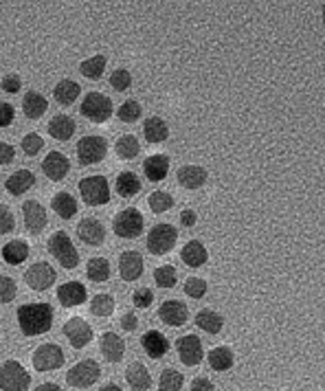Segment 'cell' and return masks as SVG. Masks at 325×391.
<instances>
[{
  "label": "cell",
  "instance_id": "1",
  "mask_svg": "<svg viewBox=\"0 0 325 391\" xmlns=\"http://www.w3.org/2000/svg\"><path fill=\"white\" fill-rule=\"evenodd\" d=\"M18 325L24 337L47 334L53 325V308L49 304H24L18 308Z\"/></svg>",
  "mask_w": 325,
  "mask_h": 391
},
{
  "label": "cell",
  "instance_id": "2",
  "mask_svg": "<svg viewBox=\"0 0 325 391\" xmlns=\"http://www.w3.org/2000/svg\"><path fill=\"white\" fill-rule=\"evenodd\" d=\"M80 193L88 207H101L110 202V185L106 176H86L80 180Z\"/></svg>",
  "mask_w": 325,
  "mask_h": 391
},
{
  "label": "cell",
  "instance_id": "3",
  "mask_svg": "<svg viewBox=\"0 0 325 391\" xmlns=\"http://www.w3.org/2000/svg\"><path fill=\"white\" fill-rule=\"evenodd\" d=\"M49 253L53 255V258L60 262V266L73 270L77 264H80V253L75 249V244L70 242V237L66 231H57L49 237Z\"/></svg>",
  "mask_w": 325,
  "mask_h": 391
},
{
  "label": "cell",
  "instance_id": "4",
  "mask_svg": "<svg viewBox=\"0 0 325 391\" xmlns=\"http://www.w3.org/2000/svg\"><path fill=\"white\" fill-rule=\"evenodd\" d=\"M80 112L93 124H106L114 112L112 99L108 95H103V93H88L82 101Z\"/></svg>",
  "mask_w": 325,
  "mask_h": 391
},
{
  "label": "cell",
  "instance_id": "5",
  "mask_svg": "<svg viewBox=\"0 0 325 391\" xmlns=\"http://www.w3.org/2000/svg\"><path fill=\"white\" fill-rule=\"evenodd\" d=\"M31 376L18 360H5L0 365V389L3 391H29Z\"/></svg>",
  "mask_w": 325,
  "mask_h": 391
},
{
  "label": "cell",
  "instance_id": "6",
  "mask_svg": "<svg viewBox=\"0 0 325 391\" xmlns=\"http://www.w3.org/2000/svg\"><path fill=\"white\" fill-rule=\"evenodd\" d=\"M143 227H145V220H143V214L135 207H128L123 212H119L112 220V231L123 237V239H135L143 233Z\"/></svg>",
  "mask_w": 325,
  "mask_h": 391
},
{
  "label": "cell",
  "instance_id": "7",
  "mask_svg": "<svg viewBox=\"0 0 325 391\" xmlns=\"http://www.w3.org/2000/svg\"><path fill=\"white\" fill-rule=\"evenodd\" d=\"M176 239H179V233H176V227L167 222H160L156 227L150 229L145 239V246L152 255H165L176 246Z\"/></svg>",
  "mask_w": 325,
  "mask_h": 391
},
{
  "label": "cell",
  "instance_id": "8",
  "mask_svg": "<svg viewBox=\"0 0 325 391\" xmlns=\"http://www.w3.org/2000/svg\"><path fill=\"white\" fill-rule=\"evenodd\" d=\"M101 376V367L97 360L93 358H86V360H80L77 365H73L66 374V383L75 389H88L93 387Z\"/></svg>",
  "mask_w": 325,
  "mask_h": 391
},
{
  "label": "cell",
  "instance_id": "9",
  "mask_svg": "<svg viewBox=\"0 0 325 391\" xmlns=\"http://www.w3.org/2000/svg\"><path fill=\"white\" fill-rule=\"evenodd\" d=\"M108 154V141L97 134H88V137L80 139L77 143V161L80 165H95L101 163Z\"/></svg>",
  "mask_w": 325,
  "mask_h": 391
},
{
  "label": "cell",
  "instance_id": "10",
  "mask_svg": "<svg viewBox=\"0 0 325 391\" xmlns=\"http://www.w3.org/2000/svg\"><path fill=\"white\" fill-rule=\"evenodd\" d=\"M55 279H57V273L49 262H36L24 270V281H27L29 288L36 290V293L49 290L55 283Z\"/></svg>",
  "mask_w": 325,
  "mask_h": 391
},
{
  "label": "cell",
  "instance_id": "11",
  "mask_svg": "<svg viewBox=\"0 0 325 391\" xmlns=\"http://www.w3.org/2000/svg\"><path fill=\"white\" fill-rule=\"evenodd\" d=\"M31 363L36 371H53L64 365V350L55 343H44L33 352Z\"/></svg>",
  "mask_w": 325,
  "mask_h": 391
},
{
  "label": "cell",
  "instance_id": "12",
  "mask_svg": "<svg viewBox=\"0 0 325 391\" xmlns=\"http://www.w3.org/2000/svg\"><path fill=\"white\" fill-rule=\"evenodd\" d=\"M64 337L70 341V345L75 350H84L86 345L93 341V327L82 317H70L64 323Z\"/></svg>",
  "mask_w": 325,
  "mask_h": 391
},
{
  "label": "cell",
  "instance_id": "13",
  "mask_svg": "<svg viewBox=\"0 0 325 391\" xmlns=\"http://www.w3.org/2000/svg\"><path fill=\"white\" fill-rule=\"evenodd\" d=\"M176 350H179V356L183 360V365L187 367H196L202 363V356H204V350H202V341L196 337V334H185L179 339L176 343Z\"/></svg>",
  "mask_w": 325,
  "mask_h": 391
},
{
  "label": "cell",
  "instance_id": "14",
  "mask_svg": "<svg viewBox=\"0 0 325 391\" xmlns=\"http://www.w3.org/2000/svg\"><path fill=\"white\" fill-rule=\"evenodd\" d=\"M158 319L169 327H181L189 319V310L183 302H179V299H167V302H162V306L158 308Z\"/></svg>",
  "mask_w": 325,
  "mask_h": 391
},
{
  "label": "cell",
  "instance_id": "15",
  "mask_svg": "<svg viewBox=\"0 0 325 391\" xmlns=\"http://www.w3.org/2000/svg\"><path fill=\"white\" fill-rule=\"evenodd\" d=\"M22 218H24L27 231L33 233V235L42 233L44 227H47V222H49L47 209H44L38 200H27V202L22 205Z\"/></svg>",
  "mask_w": 325,
  "mask_h": 391
},
{
  "label": "cell",
  "instance_id": "16",
  "mask_svg": "<svg viewBox=\"0 0 325 391\" xmlns=\"http://www.w3.org/2000/svg\"><path fill=\"white\" fill-rule=\"evenodd\" d=\"M77 235L84 244L88 246H99L106 239V227L97 220V218H84L77 224Z\"/></svg>",
  "mask_w": 325,
  "mask_h": 391
},
{
  "label": "cell",
  "instance_id": "17",
  "mask_svg": "<svg viewBox=\"0 0 325 391\" xmlns=\"http://www.w3.org/2000/svg\"><path fill=\"white\" fill-rule=\"evenodd\" d=\"M88 299V293L82 281H66L57 288V302L64 308H77Z\"/></svg>",
  "mask_w": 325,
  "mask_h": 391
},
{
  "label": "cell",
  "instance_id": "18",
  "mask_svg": "<svg viewBox=\"0 0 325 391\" xmlns=\"http://www.w3.org/2000/svg\"><path fill=\"white\" fill-rule=\"evenodd\" d=\"M145 262L141 258V253L137 251H126L119 258V275L123 281H137L143 275Z\"/></svg>",
  "mask_w": 325,
  "mask_h": 391
},
{
  "label": "cell",
  "instance_id": "19",
  "mask_svg": "<svg viewBox=\"0 0 325 391\" xmlns=\"http://www.w3.org/2000/svg\"><path fill=\"white\" fill-rule=\"evenodd\" d=\"M176 178H179V185L183 189H200L206 178H209V174H206V170L202 168V165H185V168H181L179 172H176Z\"/></svg>",
  "mask_w": 325,
  "mask_h": 391
},
{
  "label": "cell",
  "instance_id": "20",
  "mask_svg": "<svg viewBox=\"0 0 325 391\" xmlns=\"http://www.w3.org/2000/svg\"><path fill=\"white\" fill-rule=\"evenodd\" d=\"M70 170V163L62 152H49L42 161V172L51 180H64Z\"/></svg>",
  "mask_w": 325,
  "mask_h": 391
},
{
  "label": "cell",
  "instance_id": "21",
  "mask_svg": "<svg viewBox=\"0 0 325 391\" xmlns=\"http://www.w3.org/2000/svg\"><path fill=\"white\" fill-rule=\"evenodd\" d=\"M99 350L110 363H119L126 354V341L116 332H103L99 339Z\"/></svg>",
  "mask_w": 325,
  "mask_h": 391
},
{
  "label": "cell",
  "instance_id": "22",
  "mask_svg": "<svg viewBox=\"0 0 325 391\" xmlns=\"http://www.w3.org/2000/svg\"><path fill=\"white\" fill-rule=\"evenodd\" d=\"M141 345L147 356L152 358H162L169 352V341L165 339V334H160L158 330H147V332L141 337Z\"/></svg>",
  "mask_w": 325,
  "mask_h": 391
},
{
  "label": "cell",
  "instance_id": "23",
  "mask_svg": "<svg viewBox=\"0 0 325 391\" xmlns=\"http://www.w3.org/2000/svg\"><path fill=\"white\" fill-rule=\"evenodd\" d=\"M126 381L132 389L137 391H147L152 387V376L150 369H147L141 360H135V363H130L126 369Z\"/></svg>",
  "mask_w": 325,
  "mask_h": 391
},
{
  "label": "cell",
  "instance_id": "24",
  "mask_svg": "<svg viewBox=\"0 0 325 391\" xmlns=\"http://www.w3.org/2000/svg\"><path fill=\"white\" fill-rule=\"evenodd\" d=\"M181 260L189 268H200V266L206 264V260H209V253H206L204 244L198 242V239H189V242L181 251Z\"/></svg>",
  "mask_w": 325,
  "mask_h": 391
},
{
  "label": "cell",
  "instance_id": "25",
  "mask_svg": "<svg viewBox=\"0 0 325 391\" xmlns=\"http://www.w3.org/2000/svg\"><path fill=\"white\" fill-rule=\"evenodd\" d=\"M143 172H145L147 180H154V183H158V180H162L169 174V156H165V154L147 156L145 163H143Z\"/></svg>",
  "mask_w": 325,
  "mask_h": 391
},
{
  "label": "cell",
  "instance_id": "26",
  "mask_svg": "<svg viewBox=\"0 0 325 391\" xmlns=\"http://www.w3.org/2000/svg\"><path fill=\"white\" fill-rule=\"evenodd\" d=\"M47 130H49V134H51L53 139L68 141L73 134H75L77 126H75V121H73L68 115H57V117H53L51 121H49Z\"/></svg>",
  "mask_w": 325,
  "mask_h": 391
},
{
  "label": "cell",
  "instance_id": "27",
  "mask_svg": "<svg viewBox=\"0 0 325 391\" xmlns=\"http://www.w3.org/2000/svg\"><path fill=\"white\" fill-rule=\"evenodd\" d=\"M47 110H49L47 97L36 93V90H29V93L22 97V112L27 119H40Z\"/></svg>",
  "mask_w": 325,
  "mask_h": 391
},
{
  "label": "cell",
  "instance_id": "28",
  "mask_svg": "<svg viewBox=\"0 0 325 391\" xmlns=\"http://www.w3.org/2000/svg\"><path fill=\"white\" fill-rule=\"evenodd\" d=\"M33 185H36V176H33V172H29V170L13 172L7 178V183H5V187H7V191L11 196H22V193H27L29 189H31Z\"/></svg>",
  "mask_w": 325,
  "mask_h": 391
},
{
  "label": "cell",
  "instance_id": "29",
  "mask_svg": "<svg viewBox=\"0 0 325 391\" xmlns=\"http://www.w3.org/2000/svg\"><path fill=\"white\" fill-rule=\"evenodd\" d=\"M143 137L147 143H162L169 137V128L160 117H150L143 124Z\"/></svg>",
  "mask_w": 325,
  "mask_h": 391
},
{
  "label": "cell",
  "instance_id": "30",
  "mask_svg": "<svg viewBox=\"0 0 325 391\" xmlns=\"http://www.w3.org/2000/svg\"><path fill=\"white\" fill-rule=\"evenodd\" d=\"M80 95H82L80 84L77 82H70V80L57 82V86L53 88V97H55L57 103H60V106H70V103L77 101Z\"/></svg>",
  "mask_w": 325,
  "mask_h": 391
},
{
  "label": "cell",
  "instance_id": "31",
  "mask_svg": "<svg viewBox=\"0 0 325 391\" xmlns=\"http://www.w3.org/2000/svg\"><path fill=\"white\" fill-rule=\"evenodd\" d=\"M206 360H209V367L213 371H229L235 363V354L231 348H227V345H220V348H213L209 352Z\"/></svg>",
  "mask_w": 325,
  "mask_h": 391
},
{
  "label": "cell",
  "instance_id": "32",
  "mask_svg": "<svg viewBox=\"0 0 325 391\" xmlns=\"http://www.w3.org/2000/svg\"><path fill=\"white\" fill-rule=\"evenodd\" d=\"M196 325L200 330H204V332H209V334H218V332H222V327H225V319H222V314H218L216 310H200L196 314Z\"/></svg>",
  "mask_w": 325,
  "mask_h": 391
},
{
  "label": "cell",
  "instance_id": "33",
  "mask_svg": "<svg viewBox=\"0 0 325 391\" xmlns=\"http://www.w3.org/2000/svg\"><path fill=\"white\" fill-rule=\"evenodd\" d=\"M53 212L60 216V218H64V220H70L73 216L77 214V200L73 198V196L68 193V191H60V193H55L53 196Z\"/></svg>",
  "mask_w": 325,
  "mask_h": 391
},
{
  "label": "cell",
  "instance_id": "34",
  "mask_svg": "<svg viewBox=\"0 0 325 391\" xmlns=\"http://www.w3.org/2000/svg\"><path fill=\"white\" fill-rule=\"evenodd\" d=\"M114 187L121 198H132V196H137L141 191V178L135 172H121L116 176Z\"/></svg>",
  "mask_w": 325,
  "mask_h": 391
},
{
  "label": "cell",
  "instance_id": "35",
  "mask_svg": "<svg viewBox=\"0 0 325 391\" xmlns=\"http://www.w3.org/2000/svg\"><path fill=\"white\" fill-rule=\"evenodd\" d=\"M29 258V244L24 239H11L3 246V260L11 266H18Z\"/></svg>",
  "mask_w": 325,
  "mask_h": 391
},
{
  "label": "cell",
  "instance_id": "36",
  "mask_svg": "<svg viewBox=\"0 0 325 391\" xmlns=\"http://www.w3.org/2000/svg\"><path fill=\"white\" fill-rule=\"evenodd\" d=\"M114 152L119 158L123 161H130V158H137L139 152H141V145H139V139L135 134H123V137L116 139V145H114Z\"/></svg>",
  "mask_w": 325,
  "mask_h": 391
},
{
  "label": "cell",
  "instance_id": "37",
  "mask_svg": "<svg viewBox=\"0 0 325 391\" xmlns=\"http://www.w3.org/2000/svg\"><path fill=\"white\" fill-rule=\"evenodd\" d=\"M86 275L91 281H108L110 279V262L106 258H93L86 264Z\"/></svg>",
  "mask_w": 325,
  "mask_h": 391
},
{
  "label": "cell",
  "instance_id": "38",
  "mask_svg": "<svg viewBox=\"0 0 325 391\" xmlns=\"http://www.w3.org/2000/svg\"><path fill=\"white\" fill-rule=\"evenodd\" d=\"M106 64H108L106 55H93V57L84 59V62L80 64V71L88 80H99L103 71H106Z\"/></svg>",
  "mask_w": 325,
  "mask_h": 391
},
{
  "label": "cell",
  "instance_id": "39",
  "mask_svg": "<svg viewBox=\"0 0 325 391\" xmlns=\"http://www.w3.org/2000/svg\"><path fill=\"white\" fill-rule=\"evenodd\" d=\"M185 385V376L176 369H165L160 374V381H158V391H183Z\"/></svg>",
  "mask_w": 325,
  "mask_h": 391
},
{
  "label": "cell",
  "instance_id": "40",
  "mask_svg": "<svg viewBox=\"0 0 325 391\" xmlns=\"http://www.w3.org/2000/svg\"><path fill=\"white\" fill-rule=\"evenodd\" d=\"M91 312L95 314V317H110V314L114 312V297L108 293L95 295L91 302Z\"/></svg>",
  "mask_w": 325,
  "mask_h": 391
},
{
  "label": "cell",
  "instance_id": "41",
  "mask_svg": "<svg viewBox=\"0 0 325 391\" xmlns=\"http://www.w3.org/2000/svg\"><path fill=\"white\" fill-rule=\"evenodd\" d=\"M147 205H150V209H152L154 214H165V212H169V209L174 207V198H172V193L158 189V191L150 193Z\"/></svg>",
  "mask_w": 325,
  "mask_h": 391
},
{
  "label": "cell",
  "instance_id": "42",
  "mask_svg": "<svg viewBox=\"0 0 325 391\" xmlns=\"http://www.w3.org/2000/svg\"><path fill=\"white\" fill-rule=\"evenodd\" d=\"M154 281H156L158 288L169 290V288H174V286H176V281H179V273H176V268L169 266V264L158 266V268L154 270Z\"/></svg>",
  "mask_w": 325,
  "mask_h": 391
},
{
  "label": "cell",
  "instance_id": "43",
  "mask_svg": "<svg viewBox=\"0 0 325 391\" xmlns=\"http://www.w3.org/2000/svg\"><path fill=\"white\" fill-rule=\"evenodd\" d=\"M141 112H143L141 103L135 101V99H130V101L121 103L119 110H116V117H119L123 124H135V121H139V119H141Z\"/></svg>",
  "mask_w": 325,
  "mask_h": 391
},
{
  "label": "cell",
  "instance_id": "44",
  "mask_svg": "<svg viewBox=\"0 0 325 391\" xmlns=\"http://www.w3.org/2000/svg\"><path fill=\"white\" fill-rule=\"evenodd\" d=\"M18 295V286L11 277L0 275V304H11Z\"/></svg>",
  "mask_w": 325,
  "mask_h": 391
},
{
  "label": "cell",
  "instance_id": "45",
  "mask_svg": "<svg viewBox=\"0 0 325 391\" xmlns=\"http://www.w3.org/2000/svg\"><path fill=\"white\" fill-rule=\"evenodd\" d=\"M22 152L27 154V156H36V154H40L42 152V147H44V139L40 137V134H36V132H31V134H27V137L22 139Z\"/></svg>",
  "mask_w": 325,
  "mask_h": 391
},
{
  "label": "cell",
  "instance_id": "46",
  "mask_svg": "<svg viewBox=\"0 0 325 391\" xmlns=\"http://www.w3.org/2000/svg\"><path fill=\"white\" fill-rule=\"evenodd\" d=\"M185 295L191 297V299H202L206 295V281L200 279V277H189L185 281Z\"/></svg>",
  "mask_w": 325,
  "mask_h": 391
},
{
  "label": "cell",
  "instance_id": "47",
  "mask_svg": "<svg viewBox=\"0 0 325 391\" xmlns=\"http://www.w3.org/2000/svg\"><path fill=\"white\" fill-rule=\"evenodd\" d=\"M130 84H132V75H130V71H126V68H116L112 75H110V86L114 88V90H128L130 88Z\"/></svg>",
  "mask_w": 325,
  "mask_h": 391
},
{
  "label": "cell",
  "instance_id": "48",
  "mask_svg": "<svg viewBox=\"0 0 325 391\" xmlns=\"http://www.w3.org/2000/svg\"><path fill=\"white\" fill-rule=\"evenodd\" d=\"M13 227H16V220H13V214L11 209L0 205V235H7L13 231Z\"/></svg>",
  "mask_w": 325,
  "mask_h": 391
},
{
  "label": "cell",
  "instance_id": "49",
  "mask_svg": "<svg viewBox=\"0 0 325 391\" xmlns=\"http://www.w3.org/2000/svg\"><path fill=\"white\" fill-rule=\"evenodd\" d=\"M132 302H135L137 308H150L152 302H154V293H152L150 288L135 290V295H132Z\"/></svg>",
  "mask_w": 325,
  "mask_h": 391
},
{
  "label": "cell",
  "instance_id": "50",
  "mask_svg": "<svg viewBox=\"0 0 325 391\" xmlns=\"http://www.w3.org/2000/svg\"><path fill=\"white\" fill-rule=\"evenodd\" d=\"M13 117H16V108L7 101H0V128H7L13 124Z\"/></svg>",
  "mask_w": 325,
  "mask_h": 391
},
{
  "label": "cell",
  "instance_id": "51",
  "mask_svg": "<svg viewBox=\"0 0 325 391\" xmlns=\"http://www.w3.org/2000/svg\"><path fill=\"white\" fill-rule=\"evenodd\" d=\"M0 88H3L5 93L13 95L22 88V82H20L18 75H7V78H3V82H0Z\"/></svg>",
  "mask_w": 325,
  "mask_h": 391
},
{
  "label": "cell",
  "instance_id": "52",
  "mask_svg": "<svg viewBox=\"0 0 325 391\" xmlns=\"http://www.w3.org/2000/svg\"><path fill=\"white\" fill-rule=\"evenodd\" d=\"M119 325L126 330V332H135L137 330V325H139V319H137V314L135 312H126L123 317H121V321H119Z\"/></svg>",
  "mask_w": 325,
  "mask_h": 391
},
{
  "label": "cell",
  "instance_id": "53",
  "mask_svg": "<svg viewBox=\"0 0 325 391\" xmlns=\"http://www.w3.org/2000/svg\"><path fill=\"white\" fill-rule=\"evenodd\" d=\"M13 158H16V149H13L9 143L0 141V165H9Z\"/></svg>",
  "mask_w": 325,
  "mask_h": 391
},
{
  "label": "cell",
  "instance_id": "54",
  "mask_svg": "<svg viewBox=\"0 0 325 391\" xmlns=\"http://www.w3.org/2000/svg\"><path fill=\"white\" fill-rule=\"evenodd\" d=\"M191 391H216V387L209 378L200 376V378H196L194 383H191Z\"/></svg>",
  "mask_w": 325,
  "mask_h": 391
},
{
  "label": "cell",
  "instance_id": "55",
  "mask_svg": "<svg viewBox=\"0 0 325 391\" xmlns=\"http://www.w3.org/2000/svg\"><path fill=\"white\" fill-rule=\"evenodd\" d=\"M196 212H191V209H185V212L181 214V224H183V227H194V224H196Z\"/></svg>",
  "mask_w": 325,
  "mask_h": 391
},
{
  "label": "cell",
  "instance_id": "56",
  "mask_svg": "<svg viewBox=\"0 0 325 391\" xmlns=\"http://www.w3.org/2000/svg\"><path fill=\"white\" fill-rule=\"evenodd\" d=\"M36 391H62L60 385H55V383H42L36 387Z\"/></svg>",
  "mask_w": 325,
  "mask_h": 391
},
{
  "label": "cell",
  "instance_id": "57",
  "mask_svg": "<svg viewBox=\"0 0 325 391\" xmlns=\"http://www.w3.org/2000/svg\"><path fill=\"white\" fill-rule=\"evenodd\" d=\"M99 391H123V389L119 385H114V383H108V385H103Z\"/></svg>",
  "mask_w": 325,
  "mask_h": 391
}]
</instances>
